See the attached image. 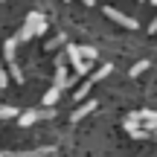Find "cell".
<instances>
[{
  "instance_id": "cell-1",
  "label": "cell",
  "mask_w": 157,
  "mask_h": 157,
  "mask_svg": "<svg viewBox=\"0 0 157 157\" xmlns=\"http://www.w3.org/2000/svg\"><path fill=\"white\" fill-rule=\"evenodd\" d=\"M47 32V17L41 15V12H29L26 23H23V29L17 32V41H29L35 38V35H44Z\"/></svg>"
},
{
  "instance_id": "cell-2",
  "label": "cell",
  "mask_w": 157,
  "mask_h": 157,
  "mask_svg": "<svg viewBox=\"0 0 157 157\" xmlns=\"http://www.w3.org/2000/svg\"><path fill=\"white\" fill-rule=\"evenodd\" d=\"M125 131H128L131 137H134V140H146L148 134H151V131H148V125H143V119H140V111L137 113H131L128 119H125V125H122Z\"/></svg>"
},
{
  "instance_id": "cell-3",
  "label": "cell",
  "mask_w": 157,
  "mask_h": 157,
  "mask_svg": "<svg viewBox=\"0 0 157 157\" xmlns=\"http://www.w3.org/2000/svg\"><path fill=\"white\" fill-rule=\"evenodd\" d=\"M67 58H70V61H73V70H76L78 76H84V73H87V70H90V64H87V58L82 56V47H76V44H70V47H67Z\"/></svg>"
},
{
  "instance_id": "cell-4",
  "label": "cell",
  "mask_w": 157,
  "mask_h": 157,
  "mask_svg": "<svg viewBox=\"0 0 157 157\" xmlns=\"http://www.w3.org/2000/svg\"><path fill=\"white\" fill-rule=\"evenodd\" d=\"M102 12H105V15L111 17V21H117L119 26H125V29H137V21H134V17L122 15V12H119V9H113V6H105V9H102Z\"/></svg>"
},
{
  "instance_id": "cell-5",
  "label": "cell",
  "mask_w": 157,
  "mask_h": 157,
  "mask_svg": "<svg viewBox=\"0 0 157 157\" xmlns=\"http://www.w3.org/2000/svg\"><path fill=\"white\" fill-rule=\"evenodd\" d=\"M96 111V99H82V105L73 111V117H70V122H82L87 113H93Z\"/></svg>"
},
{
  "instance_id": "cell-6",
  "label": "cell",
  "mask_w": 157,
  "mask_h": 157,
  "mask_svg": "<svg viewBox=\"0 0 157 157\" xmlns=\"http://www.w3.org/2000/svg\"><path fill=\"white\" fill-rule=\"evenodd\" d=\"M93 78H87V82H82V84H78V87H76V93H73V99L76 102H82V99H87V93H90V87H93Z\"/></svg>"
},
{
  "instance_id": "cell-7",
  "label": "cell",
  "mask_w": 157,
  "mask_h": 157,
  "mask_svg": "<svg viewBox=\"0 0 157 157\" xmlns=\"http://www.w3.org/2000/svg\"><path fill=\"white\" fill-rule=\"evenodd\" d=\"M41 117H44L41 111H26V113H21V117H17V122H21V128H26V125H32L35 119H41Z\"/></svg>"
},
{
  "instance_id": "cell-8",
  "label": "cell",
  "mask_w": 157,
  "mask_h": 157,
  "mask_svg": "<svg viewBox=\"0 0 157 157\" xmlns=\"http://www.w3.org/2000/svg\"><path fill=\"white\" fill-rule=\"evenodd\" d=\"M52 84H58V87H70V84H73V82H70V78H67V70H64V64H58V70H56V82H52Z\"/></svg>"
},
{
  "instance_id": "cell-9",
  "label": "cell",
  "mask_w": 157,
  "mask_h": 157,
  "mask_svg": "<svg viewBox=\"0 0 157 157\" xmlns=\"http://www.w3.org/2000/svg\"><path fill=\"white\" fill-rule=\"evenodd\" d=\"M58 96H61V87H58V84H52V87L44 93V105H47V108H50V105H56V102H58Z\"/></svg>"
},
{
  "instance_id": "cell-10",
  "label": "cell",
  "mask_w": 157,
  "mask_h": 157,
  "mask_svg": "<svg viewBox=\"0 0 157 157\" xmlns=\"http://www.w3.org/2000/svg\"><path fill=\"white\" fill-rule=\"evenodd\" d=\"M140 119L148 125V128H154L157 125V111H140Z\"/></svg>"
},
{
  "instance_id": "cell-11",
  "label": "cell",
  "mask_w": 157,
  "mask_h": 157,
  "mask_svg": "<svg viewBox=\"0 0 157 157\" xmlns=\"http://www.w3.org/2000/svg\"><path fill=\"white\" fill-rule=\"evenodd\" d=\"M111 70H113V67H111V64H102V67H99V70H96V73H93V76H90V78H93V82H102V78H108V76H111Z\"/></svg>"
},
{
  "instance_id": "cell-12",
  "label": "cell",
  "mask_w": 157,
  "mask_h": 157,
  "mask_svg": "<svg viewBox=\"0 0 157 157\" xmlns=\"http://www.w3.org/2000/svg\"><path fill=\"white\" fill-rule=\"evenodd\" d=\"M12 117H17V108H12V105L0 108V119H12Z\"/></svg>"
},
{
  "instance_id": "cell-13",
  "label": "cell",
  "mask_w": 157,
  "mask_h": 157,
  "mask_svg": "<svg viewBox=\"0 0 157 157\" xmlns=\"http://www.w3.org/2000/svg\"><path fill=\"white\" fill-rule=\"evenodd\" d=\"M146 67H148V61H146V58H143V61H137L134 67H131V76H140V73H143Z\"/></svg>"
},
{
  "instance_id": "cell-14",
  "label": "cell",
  "mask_w": 157,
  "mask_h": 157,
  "mask_svg": "<svg viewBox=\"0 0 157 157\" xmlns=\"http://www.w3.org/2000/svg\"><path fill=\"white\" fill-rule=\"evenodd\" d=\"M82 56L84 58H99L96 56V47H82Z\"/></svg>"
},
{
  "instance_id": "cell-15",
  "label": "cell",
  "mask_w": 157,
  "mask_h": 157,
  "mask_svg": "<svg viewBox=\"0 0 157 157\" xmlns=\"http://www.w3.org/2000/svg\"><path fill=\"white\" fill-rule=\"evenodd\" d=\"M29 154H56V148H35V151H29Z\"/></svg>"
},
{
  "instance_id": "cell-16",
  "label": "cell",
  "mask_w": 157,
  "mask_h": 157,
  "mask_svg": "<svg viewBox=\"0 0 157 157\" xmlns=\"http://www.w3.org/2000/svg\"><path fill=\"white\" fill-rule=\"evenodd\" d=\"M6 84H9V76H6L3 67H0V87H6Z\"/></svg>"
},
{
  "instance_id": "cell-17",
  "label": "cell",
  "mask_w": 157,
  "mask_h": 157,
  "mask_svg": "<svg viewBox=\"0 0 157 157\" xmlns=\"http://www.w3.org/2000/svg\"><path fill=\"white\" fill-rule=\"evenodd\" d=\"M148 29H151V32H157V17H154V21H151V26H148Z\"/></svg>"
},
{
  "instance_id": "cell-18",
  "label": "cell",
  "mask_w": 157,
  "mask_h": 157,
  "mask_svg": "<svg viewBox=\"0 0 157 157\" xmlns=\"http://www.w3.org/2000/svg\"><path fill=\"white\" fill-rule=\"evenodd\" d=\"M82 3H84V6H93V0H82Z\"/></svg>"
},
{
  "instance_id": "cell-19",
  "label": "cell",
  "mask_w": 157,
  "mask_h": 157,
  "mask_svg": "<svg viewBox=\"0 0 157 157\" xmlns=\"http://www.w3.org/2000/svg\"><path fill=\"white\" fill-rule=\"evenodd\" d=\"M151 3H154V6H157V0H151Z\"/></svg>"
},
{
  "instance_id": "cell-20",
  "label": "cell",
  "mask_w": 157,
  "mask_h": 157,
  "mask_svg": "<svg viewBox=\"0 0 157 157\" xmlns=\"http://www.w3.org/2000/svg\"><path fill=\"white\" fill-rule=\"evenodd\" d=\"M64 3H67V0H64Z\"/></svg>"
}]
</instances>
